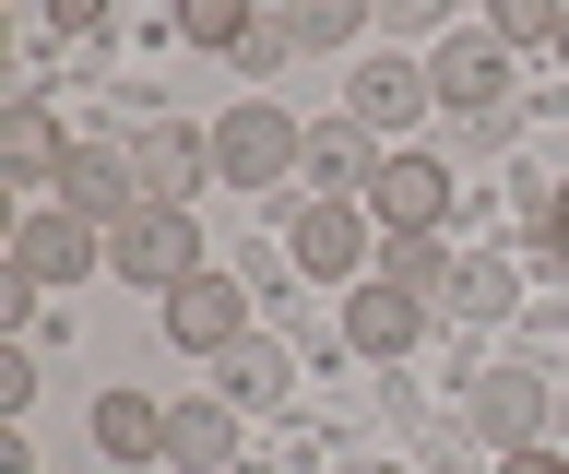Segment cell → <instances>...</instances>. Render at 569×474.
Wrapping results in <instances>:
<instances>
[{
  "label": "cell",
  "instance_id": "obj_1",
  "mask_svg": "<svg viewBox=\"0 0 569 474\" xmlns=\"http://www.w3.org/2000/svg\"><path fill=\"white\" fill-rule=\"evenodd\" d=\"M284 167H309V131L273 95H238V108L213 119V179L226 190H284Z\"/></svg>",
  "mask_w": 569,
  "mask_h": 474
},
{
  "label": "cell",
  "instance_id": "obj_2",
  "mask_svg": "<svg viewBox=\"0 0 569 474\" xmlns=\"http://www.w3.org/2000/svg\"><path fill=\"white\" fill-rule=\"evenodd\" d=\"M48 202H60V214H83L96 238H119V225L142 214V167H131V143H71L60 179H48Z\"/></svg>",
  "mask_w": 569,
  "mask_h": 474
},
{
  "label": "cell",
  "instance_id": "obj_3",
  "mask_svg": "<svg viewBox=\"0 0 569 474\" xmlns=\"http://www.w3.org/2000/svg\"><path fill=\"white\" fill-rule=\"evenodd\" d=\"M107 261H119V285H190L202 273V238H190V202H142L119 238H107Z\"/></svg>",
  "mask_w": 569,
  "mask_h": 474
},
{
  "label": "cell",
  "instance_id": "obj_4",
  "mask_svg": "<svg viewBox=\"0 0 569 474\" xmlns=\"http://www.w3.org/2000/svg\"><path fill=\"white\" fill-rule=\"evenodd\" d=\"M451 167L439 154H380V179H368V214H380V238H439L451 225Z\"/></svg>",
  "mask_w": 569,
  "mask_h": 474
},
{
  "label": "cell",
  "instance_id": "obj_5",
  "mask_svg": "<svg viewBox=\"0 0 569 474\" xmlns=\"http://www.w3.org/2000/svg\"><path fill=\"white\" fill-rule=\"evenodd\" d=\"M427 83H439V108H462L475 131H510V48L498 37H451L427 60Z\"/></svg>",
  "mask_w": 569,
  "mask_h": 474
},
{
  "label": "cell",
  "instance_id": "obj_6",
  "mask_svg": "<svg viewBox=\"0 0 569 474\" xmlns=\"http://www.w3.org/2000/svg\"><path fill=\"white\" fill-rule=\"evenodd\" d=\"M154 309H167V344H190V356L249 344V285H226V273H190V285H167Z\"/></svg>",
  "mask_w": 569,
  "mask_h": 474
},
{
  "label": "cell",
  "instance_id": "obj_7",
  "mask_svg": "<svg viewBox=\"0 0 569 474\" xmlns=\"http://www.w3.org/2000/svg\"><path fill=\"white\" fill-rule=\"evenodd\" d=\"M284 250H297V273H320V285H345L356 261H368V202H297V225H284Z\"/></svg>",
  "mask_w": 569,
  "mask_h": 474
},
{
  "label": "cell",
  "instance_id": "obj_8",
  "mask_svg": "<svg viewBox=\"0 0 569 474\" xmlns=\"http://www.w3.org/2000/svg\"><path fill=\"white\" fill-rule=\"evenodd\" d=\"M12 273H36V285H71V273H96V225L60 214V202H36V214L12 225Z\"/></svg>",
  "mask_w": 569,
  "mask_h": 474
},
{
  "label": "cell",
  "instance_id": "obj_9",
  "mask_svg": "<svg viewBox=\"0 0 569 474\" xmlns=\"http://www.w3.org/2000/svg\"><path fill=\"white\" fill-rule=\"evenodd\" d=\"M416 108H439V83L416 72V60H368V72L345 83V119L380 143V131H416Z\"/></svg>",
  "mask_w": 569,
  "mask_h": 474
},
{
  "label": "cell",
  "instance_id": "obj_10",
  "mask_svg": "<svg viewBox=\"0 0 569 474\" xmlns=\"http://www.w3.org/2000/svg\"><path fill=\"white\" fill-rule=\"evenodd\" d=\"M475 438L533 451V438H546V380H533V367H487V380H475Z\"/></svg>",
  "mask_w": 569,
  "mask_h": 474
},
{
  "label": "cell",
  "instance_id": "obj_11",
  "mask_svg": "<svg viewBox=\"0 0 569 474\" xmlns=\"http://www.w3.org/2000/svg\"><path fill=\"white\" fill-rule=\"evenodd\" d=\"M60 119H48V108H36V95H12V108H0V179H12V190H48V179H60Z\"/></svg>",
  "mask_w": 569,
  "mask_h": 474
},
{
  "label": "cell",
  "instance_id": "obj_12",
  "mask_svg": "<svg viewBox=\"0 0 569 474\" xmlns=\"http://www.w3.org/2000/svg\"><path fill=\"white\" fill-rule=\"evenodd\" d=\"M416 332H427V296H403V285H356L345 296V344L356 356H403Z\"/></svg>",
  "mask_w": 569,
  "mask_h": 474
},
{
  "label": "cell",
  "instance_id": "obj_13",
  "mask_svg": "<svg viewBox=\"0 0 569 474\" xmlns=\"http://www.w3.org/2000/svg\"><path fill=\"white\" fill-rule=\"evenodd\" d=\"M131 167H142V202H190V190L213 179V143H190V131H167V119H154V131L131 143Z\"/></svg>",
  "mask_w": 569,
  "mask_h": 474
},
{
  "label": "cell",
  "instance_id": "obj_14",
  "mask_svg": "<svg viewBox=\"0 0 569 474\" xmlns=\"http://www.w3.org/2000/svg\"><path fill=\"white\" fill-rule=\"evenodd\" d=\"M96 451H107V463H167V403L96 392Z\"/></svg>",
  "mask_w": 569,
  "mask_h": 474
},
{
  "label": "cell",
  "instance_id": "obj_15",
  "mask_svg": "<svg viewBox=\"0 0 569 474\" xmlns=\"http://www.w3.org/2000/svg\"><path fill=\"white\" fill-rule=\"evenodd\" d=\"M167 463L178 474H226L238 463V415H226V403H178L167 415Z\"/></svg>",
  "mask_w": 569,
  "mask_h": 474
},
{
  "label": "cell",
  "instance_id": "obj_16",
  "mask_svg": "<svg viewBox=\"0 0 569 474\" xmlns=\"http://www.w3.org/2000/svg\"><path fill=\"white\" fill-rule=\"evenodd\" d=\"M451 273H462V261L439 250V238H380V285H403V296H451Z\"/></svg>",
  "mask_w": 569,
  "mask_h": 474
},
{
  "label": "cell",
  "instance_id": "obj_17",
  "mask_svg": "<svg viewBox=\"0 0 569 474\" xmlns=\"http://www.w3.org/2000/svg\"><path fill=\"white\" fill-rule=\"evenodd\" d=\"M510 296H522V273H510V261H462L439 309H462V321H510Z\"/></svg>",
  "mask_w": 569,
  "mask_h": 474
},
{
  "label": "cell",
  "instance_id": "obj_18",
  "mask_svg": "<svg viewBox=\"0 0 569 474\" xmlns=\"http://www.w3.org/2000/svg\"><path fill=\"white\" fill-rule=\"evenodd\" d=\"M273 12H284V37H297V48H345L356 24H368V0H273Z\"/></svg>",
  "mask_w": 569,
  "mask_h": 474
},
{
  "label": "cell",
  "instance_id": "obj_19",
  "mask_svg": "<svg viewBox=\"0 0 569 474\" xmlns=\"http://www.w3.org/2000/svg\"><path fill=\"white\" fill-rule=\"evenodd\" d=\"M558 24H569V0H487L498 48H558Z\"/></svg>",
  "mask_w": 569,
  "mask_h": 474
},
{
  "label": "cell",
  "instance_id": "obj_20",
  "mask_svg": "<svg viewBox=\"0 0 569 474\" xmlns=\"http://www.w3.org/2000/svg\"><path fill=\"white\" fill-rule=\"evenodd\" d=\"M249 24H261L249 0H178V37L190 48H249Z\"/></svg>",
  "mask_w": 569,
  "mask_h": 474
},
{
  "label": "cell",
  "instance_id": "obj_21",
  "mask_svg": "<svg viewBox=\"0 0 569 474\" xmlns=\"http://www.w3.org/2000/svg\"><path fill=\"white\" fill-rule=\"evenodd\" d=\"M309 167H320V179H345V190H368V179H380V167H368V131H356V119L309 131Z\"/></svg>",
  "mask_w": 569,
  "mask_h": 474
},
{
  "label": "cell",
  "instance_id": "obj_22",
  "mask_svg": "<svg viewBox=\"0 0 569 474\" xmlns=\"http://www.w3.org/2000/svg\"><path fill=\"white\" fill-rule=\"evenodd\" d=\"M261 392H284V356L273 344H226V403H261Z\"/></svg>",
  "mask_w": 569,
  "mask_h": 474
},
{
  "label": "cell",
  "instance_id": "obj_23",
  "mask_svg": "<svg viewBox=\"0 0 569 474\" xmlns=\"http://www.w3.org/2000/svg\"><path fill=\"white\" fill-rule=\"evenodd\" d=\"M24 403H36V356H24V344H0V415H24Z\"/></svg>",
  "mask_w": 569,
  "mask_h": 474
},
{
  "label": "cell",
  "instance_id": "obj_24",
  "mask_svg": "<svg viewBox=\"0 0 569 474\" xmlns=\"http://www.w3.org/2000/svg\"><path fill=\"white\" fill-rule=\"evenodd\" d=\"M107 12H119V0H48V24H60V37H107Z\"/></svg>",
  "mask_w": 569,
  "mask_h": 474
},
{
  "label": "cell",
  "instance_id": "obj_25",
  "mask_svg": "<svg viewBox=\"0 0 569 474\" xmlns=\"http://www.w3.org/2000/svg\"><path fill=\"white\" fill-rule=\"evenodd\" d=\"M284 48H297V37H284V12H261V24H249V48H238V60H249V72H273Z\"/></svg>",
  "mask_w": 569,
  "mask_h": 474
},
{
  "label": "cell",
  "instance_id": "obj_26",
  "mask_svg": "<svg viewBox=\"0 0 569 474\" xmlns=\"http://www.w3.org/2000/svg\"><path fill=\"white\" fill-rule=\"evenodd\" d=\"M498 474H569V463L546 451V438H533V451H498Z\"/></svg>",
  "mask_w": 569,
  "mask_h": 474
},
{
  "label": "cell",
  "instance_id": "obj_27",
  "mask_svg": "<svg viewBox=\"0 0 569 474\" xmlns=\"http://www.w3.org/2000/svg\"><path fill=\"white\" fill-rule=\"evenodd\" d=\"M546 250L569 261V179H558V202H546Z\"/></svg>",
  "mask_w": 569,
  "mask_h": 474
},
{
  "label": "cell",
  "instance_id": "obj_28",
  "mask_svg": "<svg viewBox=\"0 0 569 474\" xmlns=\"http://www.w3.org/2000/svg\"><path fill=\"white\" fill-rule=\"evenodd\" d=\"M380 12H427V0H380Z\"/></svg>",
  "mask_w": 569,
  "mask_h": 474
},
{
  "label": "cell",
  "instance_id": "obj_29",
  "mask_svg": "<svg viewBox=\"0 0 569 474\" xmlns=\"http://www.w3.org/2000/svg\"><path fill=\"white\" fill-rule=\"evenodd\" d=\"M558 60H569V24H558Z\"/></svg>",
  "mask_w": 569,
  "mask_h": 474
}]
</instances>
